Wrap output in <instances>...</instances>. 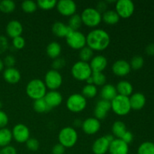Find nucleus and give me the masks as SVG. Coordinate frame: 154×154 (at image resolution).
Segmentation results:
<instances>
[{
	"label": "nucleus",
	"mask_w": 154,
	"mask_h": 154,
	"mask_svg": "<svg viewBox=\"0 0 154 154\" xmlns=\"http://www.w3.org/2000/svg\"><path fill=\"white\" fill-rule=\"evenodd\" d=\"M87 46L93 51H102L108 48L110 35L103 29H94L86 35Z\"/></svg>",
	"instance_id": "1"
},
{
	"label": "nucleus",
	"mask_w": 154,
	"mask_h": 154,
	"mask_svg": "<svg viewBox=\"0 0 154 154\" xmlns=\"http://www.w3.org/2000/svg\"><path fill=\"white\" fill-rule=\"evenodd\" d=\"M26 95L33 100L44 99L47 93V87L45 82L39 78H34L29 81L26 87Z\"/></svg>",
	"instance_id": "2"
},
{
	"label": "nucleus",
	"mask_w": 154,
	"mask_h": 154,
	"mask_svg": "<svg viewBox=\"0 0 154 154\" xmlns=\"http://www.w3.org/2000/svg\"><path fill=\"white\" fill-rule=\"evenodd\" d=\"M58 140L59 143L65 148H71L78 142V134L74 127L66 126L59 132Z\"/></svg>",
	"instance_id": "3"
},
{
	"label": "nucleus",
	"mask_w": 154,
	"mask_h": 154,
	"mask_svg": "<svg viewBox=\"0 0 154 154\" xmlns=\"http://www.w3.org/2000/svg\"><path fill=\"white\" fill-rule=\"evenodd\" d=\"M71 73L75 79L80 81H86L93 74L89 63L79 60L74 63L71 69Z\"/></svg>",
	"instance_id": "4"
},
{
	"label": "nucleus",
	"mask_w": 154,
	"mask_h": 154,
	"mask_svg": "<svg viewBox=\"0 0 154 154\" xmlns=\"http://www.w3.org/2000/svg\"><path fill=\"white\" fill-rule=\"evenodd\" d=\"M111 110L118 116H126L132 110L129 97L117 95L111 102Z\"/></svg>",
	"instance_id": "5"
},
{
	"label": "nucleus",
	"mask_w": 154,
	"mask_h": 154,
	"mask_svg": "<svg viewBox=\"0 0 154 154\" xmlns=\"http://www.w3.org/2000/svg\"><path fill=\"white\" fill-rule=\"evenodd\" d=\"M81 20L85 26L91 28L98 26L102 21V14L95 8H87L81 14Z\"/></svg>",
	"instance_id": "6"
},
{
	"label": "nucleus",
	"mask_w": 154,
	"mask_h": 154,
	"mask_svg": "<svg viewBox=\"0 0 154 154\" xmlns=\"http://www.w3.org/2000/svg\"><path fill=\"white\" fill-rule=\"evenodd\" d=\"M87 99L81 93H74L70 95L66 100V107L71 112L79 113L84 111L87 107Z\"/></svg>",
	"instance_id": "7"
},
{
	"label": "nucleus",
	"mask_w": 154,
	"mask_h": 154,
	"mask_svg": "<svg viewBox=\"0 0 154 154\" xmlns=\"http://www.w3.org/2000/svg\"><path fill=\"white\" fill-rule=\"evenodd\" d=\"M44 82L47 89L57 90L63 84V76L59 71L51 69L45 74Z\"/></svg>",
	"instance_id": "8"
},
{
	"label": "nucleus",
	"mask_w": 154,
	"mask_h": 154,
	"mask_svg": "<svg viewBox=\"0 0 154 154\" xmlns=\"http://www.w3.org/2000/svg\"><path fill=\"white\" fill-rule=\"evenodd\" d=\"M66 42L71 48L81 50L87 46L86 35L80 31H72L66 38Z\"/></svg>",
	"instance_id": "9"
},
{
	"label": "nucleus",
	"mask_w": 154,
	"mask_h": 154,
	"mask_svg": "<svg viewBox=\"0 0 154 154\" xmlns=\"http://www.w3.org/2000/svg\"><path fill=\"white\" fill-rule=\"evenodd\" d=\"M115 11L120 17L127 19L134 14L135 5L131 0H118L116 2Z\"/></svg>",
	"instance_id": "10"
},
{
	"label": "nucleus",
	"mask_w": 154,
	"mask_h": 154,
	"mask_svg": "<svg viewBox=\"0 0 154 154\" xmlns=\"http://www.w3.org/2000/svg\"><path fill=\"white\" fill-rule=\"evenodd\" d=\"M12 137L18 143H26L30 138V131L28 126L23 123H18L13 127L11 130Z\"/></svg>",
	"instance_id": "11"
},
{
	"label": "nucleus",
	"mask_w": 154,
	"mask_h": 154,
	"mask_svg": "<svg viewBox=\"0 0 154 154\" xmlns=\"http://www.w3.org/2000/svg\"><path fill=\"white\" fill-rule=\"evenodd\" d=\"M57 11L60 14L66 17H69L76 14L77 5L72 0H60L57 2Z\"/></svg>",
	"instance_id": "12"
},
{
	"label": "nucleus",
	"mask_w": 154,
	"mask_h": 154,
	"mask_svg": "<svg viewBox=\"0 0 154 154\" xmlns=\"http://www.w3.org/2000/svg\"><path fill=\"white\" fill-rule=\"evenodd\" d=\"M81 128L84 133L87 135H95L99 132L101 128L100 120L95 117H88L83 121Z\"/></svg>",
	"instance_id": "13"
},
{
	"label": "nucleus",
	"mask_w": 154,
	"mask_h": 154,
	"mask_svg": "<svg viewBox=\"0 0 154 154\" xmlns=\"http://www.w3.org/2000/svg\"><path fill=\"white\" fill-rule=\"evenodd\" d=\"M110 110H111V102L100 99L98 101L95 106L94 111H93L94 117L99 120H104L108 116V113Z\"/></svg>",
	"instance_id": "14"
},
{
	"label": "nucleus",
	"mask_w": 154,
	"mask_h": 154,
	"mask_svg": "<svg viewBox=\"0 0 154 154\" xmlns=\"http://www.w3.org/2000/svg\"><path fill=\"white\" fill-rule=\"evenodd\" d=\"M113 73L118 77H125L131 72V66L129 62L125 60H118L112 65Z\"/></svg>",
	"instance_id": "15"
},
{
	"label": "nucleus",
	"mask_w": 154,
	"mask_h": 154,
	"mask_svg": "<svg viewBox=\"0 0 154 154\" xmlns=\"http://www.w3.org/2000/svg\"><path fill=\"white\" fill-rule=\"evenodd\" d=\"M108 152L110 154H129V144L120 138H114L110 143Z\"/></svg>",
	"instance_id": "16"
},
{
	"label": "nucleus",
	"mask_w": 154,
	"mask_h": 154,
	"mask_svg": "<svg viewBox=\"0 0 154 154\" xmlns=\"http://www.w3.org/2000/svg\"><path fill=\"white\" fill-rule=\"evenodd\" d=\"M47 105L52 109L62 104L63 100V96L61 93L57 90H50L47 92L46 95L44 97Z\"/></svg>",
	"instance_id": "17"
},
{
	"label": "nucleus",
	"mask_w": 154,
	"mask_h": 154,
	"mask_svg": "<svg viewBox=\"0 0 154 154\" xmlns=\"http://www.w3.org/2000/svg\"><path fill=\"white\" fill-rule=\"evenodd\" d=\"M23 31V27L22 23L17 20L9 21L6 26V33L12 39L18 36H21Z\"/></svg>",
	"instance_id": "18"
},
{
	"label": "nucleus",
	"mask_w": 154,
	"mask_h": 154,
	"mask_svg": "<svg viewBox=\"0 0 154 154\" xmlns=\"http://www.w3.org/2000/svg\"><path fill=\"white\" fill-rule=\"evenodd\" d=\"M89 64L93 72H102L108 66V60L102 55H96L92 58Z\"/></svg>",
	"instance_id": "19"
},
{
	"label": "nucleus",
	"mask_w": 154,
	"mask_h": 154,
	"mask_svg": "<svg viewBox=\"0 0 154 154\" xmlns=\"http://www.w3.org/2000/svg\"><path fill=\"white\" fill-rule=\"evenodd\" d=\"M110 142L105 136L98 138L92 145V151L94 154H105L108 152Z\"/></svg>",
	"instance_id": "20"
},
{
	"label": "nucleus",
	"mask_w": 154,
	"mask_h": 154,
	"mask_svg": "<svg viewBox=\"0 0 154 154\" xmlns=\"http://www.w3.org/2000/svg\"><path fill=\"white\" fill-rule=\"evenodd\" d=\"M3 78L10 84H17L21 78V74L16 68H6L3 71Z\"/></svg>",
	"instance_id": "21"
},
{
	"label": "nucleus",
	"mask_w": 154,
	"mask_h": 154,
	"mask_svg": "<svg viewBox=\"0 0 154 154\" xmlns=\"http://www.w3.org/2000/svg\"><path fill=\"white\" fill-rule=\"evenodd\" d=\"M129 102L132 110L139 111L146 105V97L141 93H133L129 96Z\"/></svg>",
	"instance_id": "22"
},
{
	"label": "nucleus",
	"mask_w": 154,
	"mask_h": 154,
	"mask_svg": "<svg viewBox=\"0 0 154 154\" xmlns=\"http://www.w3.org/2000/svg\"><path fill=\"white\" fill-rule=\"evenodd\" d=\"M73 30L68 25H66L61 21H57L52 26V32L56 36L59 38H66V36Z\"/></svg>",
	"instance_id": "23"
},
{
	"label": "nucleus",
	"mask_w": 154,
	"mask_h": 154,
	"mask_svg": "<svg viewBox=\"0 0 154 154\" xmlns=\"http://www.w3.org/2000/svg\"><path fill=\"white\" fill-rule=\"evenodd\" d=\"M117 92L116 87L111 84H106L102 86L100 92V96L102 99L111 102L117 96Z\"/></svg>",
	"instance_id": "24"
},
{
	"label": "nucleus",
	"mask_w": 154,
	"mask_h": 154,
	"mask_svg": "<svg viewBox=\"0 0 154 154\" xmlns=\"http://www.w3.org/2000/svg\"><path fill=\"white\" fill-rule=\"evenodd\" d=\"M115 87L116 90H117V94L120 95V96L129 97L132 94V92H133L132 84L128 81L123 80V81H119Z\"/></svg>",
	"instance_id": "25"
},
{
	"label": "nucleus",
	"mask_w": 154,
	"mask_h": 154,
	"mask_svg": "<svg viewBox=\"0 0 154 154\" xmlns=\"http://www.w3.org/2000/svg\"><path fill=\"white\" fill-rule=\"evenodd\" d=\"M62 47L57 42H51V43L48 44L46 48L47 55L53 60L60 57Z\"/></svg>",
	"instance_id": "26"
},
{
	"label": "nucleus",
	"mask_w": 154,
	"mask_h": 154,
	"mask_svg": "<svg viewBox=\"0 0 154 154\" xmlns=\"http://www.w3.org/2000/svg\"><path fill=\"white\" fill-rule=\"evenodd\" d=\"M102 19L108 25H115L119 22L120 17L115 10H107L102 14Z\"/></svg>",
	"instance_id": "27"
},
{
	"label": "nucleus",
	"mask_w": 154,
	"mask_h": 154,
	"mask_svg": "<svg viewBox=\"0 0 154 154\" xmlns=\"http://www.w3.org/2000/svg\"><path fill=\"white\" fill-rule=\"evenodd\" d=\"M13 137H12V132L8 128H2L0 129V147H6L8 146L11 142Z\"/></svg>",
	"instance_id": "28"
},
{
	"label": "nucleus",
	"mask_w": 154,
	"mask_h": 154,
	"mask_svg": "<svg viewBox=\"0 0 154 154\" xmlns=\"http://www.w3.org/2000/svg\"><path fill=\"white\" fill-rule=\"evenodd\" d=\"M111 131L114 136H115L117 138H121V137L127 131V129H126V124L123 122L117 120L113 123Z\"/></svg>",
	"instance_id": "29"
},
{
	"label": "nucleus",
	"mask_w": 154,
	"mask_h": 154,
	"mask_svg": "<svg viewBox=\"0 0 154 154\" xmlns=\"http://www.w3.org/2000/svg\"><path fill=\"white\" fill-rule=\"evenodd\" d=\"M98 89L94 84H86L81 90V95L86 99H93L97 95Z\"/></svg>",
	"instance_id": "30"
},
{
	"label": "nucleus",
	"mask_w": 154,
	"mask_h": 154,
	"mask_svg": "<svg viewBox=\"0 0 154 154\" xmlns=\"http://www.w3.org/2000/svg\"><path fill=\"white\" fill-rule=\"evenodd\" d=\"M82 20H81V15L78 14H75L74 15L71 16L69 19L68 26L72 29L73 31H78L81 28L82 25Z\"/></svg>",
	"instance_id": "31"
},
{
	"label": "nucleus",
	"mask_w": 154,
	"mask_h": 154,
	"mask_svg": "<svg viewBox=\"0 0 154 154\" xmlns=\"http://www.w3.org/2000/svg\"><path fill=\"white\" fill-rule=\"evenodd\" d=\"M16 5L12 0H2L0 2V11L4 14L12 13L15 10Z\"/></svg>",
	"instance_id": "32"
},
{
	"label": "nucleus",
	"mask_w": 154,
	"mask_h": 154,
	"mask_svg": "<svg viewBox=\"0 0 154 154\" xmlns=\"http://www.w3.org/2000/svg\"><path fill=\"white\" fill-rule=\"evenodd\" d=\"M33 108L38 113L48 112L50 110H51V108L47 105L46 102L44 99L35 100L34 102H33Z\"/></svg>",
	"instance_id": "33"
},
{
	"label": "nucleus",
	"mask_w": 154,
	"mask_h": 154,
	"mask_svg": "<svg viewBox=\"0 0 154 154\" xmlns=\"http://www.w3.org/2000/svg\"><path fill=\"white\" fill-rule=\"evenodd\" d=\"M138 154H154V143L151 141L141 143L138 148Z\"/></svg>",
	"instance_id": "34"
},
{
	"label": "nucleus",
	"mask_w": 154,
	"mask_h": 154,
	"mask_svg": "<svg viewBox=\"0 0 154 154\" xmlns=\"http://www.w3.org/2000/svg\"><path fill=\"white\" fill-rule=\"evenodd\" d=\"M93 52L94 51L92 49H90L89 47H84L82 49L80 50V60L83 62H85V63H89L93 57Z\"/></svg>",
	"instance_id": "35"
},
{
	"label": "nucleus",
	"mask_w": 154,
	"mask_h": 154,
	"mask_svg": "<svg viewBox=\"0 0 154 154\" xmlns=\"http://www.w3.org/2000/svg\"><path fill=\"white\" fill-rule=\"evenodd\" d=\"M92 78H93V84L95 86H104L106 84L107 78L105 74L102 72H93L92 74Z\"/></svg>",
	"instance_id": "36"
},
{
	"label": "nucleus",
	"mask_w": 154,
	"mask_h": 154,
	"mask_svg": "<svg viewBox=\"0 0 154 154\" xmlns=\"http://www.w3.org/2000/svg\"><path fill=\"white\" fill-rule=\"evenodd\" d=\"M37 3L32 0H26L21 3V8L24 12L28 14H32L35 12L37 9Z\"/></svg>",
	"instance_id": "37"
},
{
	"label": "nucleus",
	"mask_w": 154,
	"mask_h": 154,
	"mask_svg": "<svg viewBox=\"0 0 154 154\" xmlns=\"http://www.w3.org/2000/svg\"><path fill=\"white\" fill-rule=\"evenodd\" d=\"M36 3L38 7L43 10H51L57 6V2L56 0H38Z\"/></svg>",
	"instance_id": "38"
},
{
	"label": "nucleus",
	"mask_w": 154,
	"mask_h": 154,
	"mask_svg": "<svg viewBox=\"0 0 154 154\" xmlns=\"http://www.w3.org/2000/svg\"><path fill=\"white\" fill-rule=\"evenodd\" d=\"M144 63V60L142 57H141V56H135L134 57H132L129 64H130L131 69H134V70H138V69H141L143 67Z\"/></svg>",
	"instance_id": "39"
},
{
	"label": "nucleus",
	"mask_w": 154,
	"mask_h": 154,
	"mask_svg": "<svg viewBox=\"0 0 154 154\" xmlns=\"http://www.w3.org/2000/svg\"><path fill=\"white\" fill-rule=\"evenodd\" d=\"M26 146L27 149L31 151H37L40 147V143L36 138H30L26 142Z\"/></svg>",
	"instance_id": "40"
},
{
	"label": "nucleus",
	"mask_w": 154,
	"mask_h": 154,
	"mask_svg": "<svg viewBox=\"0 0 154 154\" xmlns=\"http://www.w3.org/2000/svg\"><path fill=\"white\" fill-rule=\"evenodd\" d=\"M12 45L16 50H21L25 47L26 41L22 36H18L12 40Z\"/></svg>",
	"instance_id": "41"
},
{
	"label": "nucleus",
	"mask_w": 154,
	"mask_h": 154,
	"mask_svg": "<svg viewBox=\"0 0 154 154\" xmlns=\"http://www.w3.org/2000/svg\"><path fill=\"white\" fill-rule=\"evenodd\" d=\"M66 66V60L61 57H58V58L54 60L52 63V69L54 70H60V69H63L64 66Z\"/></svg>",
	"instance_id": "42"
},
{
	"label": "nucleus",
	"mask_w": 154,
	"mask_h": 154,
	"mask_svg": "<svg viewBox=\"0 0 154 154\" xmlns=\"http://www.w3.org/2000/svg\"><path fill=\"white\" fill-rule=\"evenodd\" d=\"M4 65L7 68H12L16 64V59L12 55H7L3 60Z\"/></svg>",
	"instance_id": "43"
},
{
	"label": "nucleus",
	"mask_w": 154,
	"mask_h": 154,
	"mask_svg": "<svg viewBox=\"0 0 154 154\" xmlns=\"http://www.w3.org/2000/svg\"><path fill=\"white\" fill-rule=\"evenodd\" d=\"M8 123V116L2 110H0V129L5 128Z\"/></svg>",
	"instance_id": "44"
},
{
	"label": "nucleus",
	"mask_w": 154,
	"mask_h": 154,
	"mask_svg": "<svg viewBox=\"0 0 154 154\" xmlns=\"http://www.w3.org/2000/svg\"><path fill=\"white\" fill-rule=\"evenodd\" d=\"M65 152H66V148L60 143L56 144L51 150L52 154H65Z\"/></svg>",
	"instance_id": "45"
},
{
	"label": "nucleus",
	"mask_w": 154,
	"mask_h": 154,
	"mask_svg": "<svg viewBox=\"0 0 154 154\" xmlns=\"http://www.w3.org/2000/svg\"><path fill=\"white\" fill-rule=\"evenodd\" d=\"M121 140H123L125 143H126L127 144H130L132 141H133V134L130 132V131L127 130L124 134H123V136L120 138Z\"/></svg>",
	"instance_id": "46"
},
{
	"label": "nucleus",
	"mask_w": 154,
	"mask_h": 154,
	"mask_svg": "<svg viewBox=\"0 0 154 154\" xmlns=\"http://www.w3.org/2000/svg\"><path fill=\"white\" fill-rule=\"evenodd\" d=\"M0 154H17V150L13 146H6L0 150Z\"/></svg>",
	"instance_id": "47"
},
{
	"label": "nucleus",
	"mask_w": 154,
	"mask_h": 154,
	"mask_svg": "<svg viewBox=\"0 0 154 154\" xmlns=\"http://www.w3.org/2000/svg\"><path fill=\"white\" fill-rule=\"evenodd\" d=\"M96 10L101 14H103L104 12L108 10V3L105 1H100L98 2L97 7H96Z\"/></svg>",
	"instance_id": "48"
},
{
	"label": "nucleus",
	"mask_w": 154,
	"mask_h": 154,
	"mask_svg": "<svg viewBox=\"0 0 154 154\" xmlns=\"http://www.w3.org/2000/svg\"><path fill=\"white\" fill-rule=\"evenodd\" d=\"M8 48L7 38L4 36H0V52H4Z\"/></svg>",
	"instance_id": "49"
},
{
	"label": "nucleus",
	"mask_w": 154,
	"mask_h": 154,
	"mask_svg": "<svg viewBox=\"0 0 154 154\" xmlns=\"http://www.w3.org/2000/svg\"><path fill=\"white\" fill-rule=\"evenodd\" d=\"M146 53L149 56H154V44H150L145 49Z\"/></svg>",
	"instance_id": "50"
},
{
	"label": "nucleus",
	"mask_w": 154,
	"mask_h": 154,
	"mask_svg": "<svg viewBox=\"0 0 154 154\" xmlns=\"http://www.w3.org/2000/svg\"><path fill=\"white\" fill-rule=\"evenodd\" d=\"M83 121H81V120L80 119H75V121H74V126L75 127H80V126H82Z\"/></svg>",
	"instance_id": "51"
},
{
	"label": "nucleus",
	"mask_w": 154,
	"mask_h": 154,
	"mask_svg": "<svg viewBox=\"0 0 154 154\" xmlns=\"http://www.w3.org/2000/svg\"><path fill=\"white\" fill-rule=\"evenodd\" d=\"M105 138H107V140H108L110 143H111V141H114V138H115L113 135H105Z\"/></svg>",
	"instance_id": "52"
},
{
	"label": "nucleus",
	"mask_w": 154,
	"mask_h": 154,
	"mask_svg": "<svg viewBox=\"0 0 154 154\" xmlns=\"http://www.w3.org/2000/svg\"><path fill=\"white\" fill-rule=\"evenodd\" d=\"M4 68H5V65H4V63H3V60H2L1 59H0V72H2V71L4 70Z\"/></svg>",
	"instance_id": "53"
},
{
	"label": "nucleus",
	"mask_w": 154,
	"mask_h": 154,
	"mask_svg": "<svg viewBox=\"0 0 154 154\" xmlns=\"http://www.w3.org/2000/svg\"><path fill=\"white\" fill-rule=\"evenodd\" d=\"M86 82L87 83V84H93V78H92V76H90L88 79L86 81Z\"/></svg>",
	"instance_id": "54"
},
{
	"label": "nucleus",
	"mask_w": 154,
	"mask_h": 154,
	"mask_svg": "<svg viewBox=\"0 0 154 154\" xmlns=\"http://www.w3.org/2000/svg\"><path fill=\"white\" fill-rule=\"evenodd\" d=\"M2 108V102L1 101H0V110H1Z\"/></svg>",
	"instance_id": "55"
},
{
	"label": "nucleus",
	"mask_w": 154,
	"mask_h": 154,
	"mask_svg": "<svg viewBox=\"0 0 154 154\" xmlns=\"http://www.w3.org/2000/svg\"><path fill=\"white\" fill-rule=\"evenodd\" d=\"M0 150H1V147H0Z\"/></svg>",
	"instance_id": "56"
}]
</instances>
